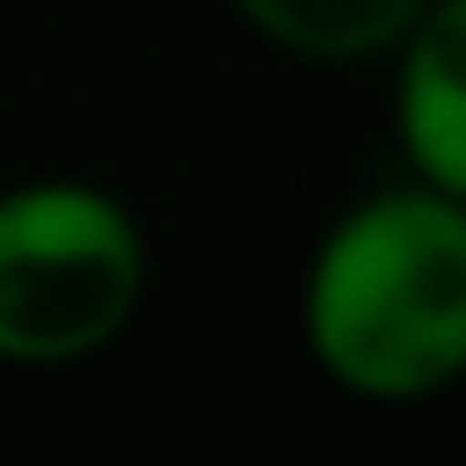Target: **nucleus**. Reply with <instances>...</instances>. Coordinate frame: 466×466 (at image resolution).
Masks as SVG:
<instances>
[{
    "label": "nucleus",
    "instance_id": "4",
    "mask_svg": "<svg viewBox=\"0 0 466 466\" xmlns=\"http://www.w3.org/2000/svg\"><path fill=\"white\" fill-rule=\"evenodd\" d=\"M261 42L309 62H370L391 56L425 15V0H233Z\"/></svg>",
    "mask_w": 466,
    "mask_h": 466
},
{
    "label": "nucleus",
    "instance_id": "1",
    "mask_svg": "<svg viewBox=\"0 0 466 466\" xmlns=\"http://www.w3.org/2000/svg\"><path fill=\"white\" fill-rule=\"evenodd\" d=\"M302 336L322 378L411 405L466 378V199L384 186L322 233L302 281Z\"/></svg>",
    "mask_w": 466,
    "mask_h": 466
},
{
    "label": "nucleus",
    "instance_id": "3",
    "mask_svg": "<svg viewBox=\"0 0 466 466\" xmlns=\"http://www.w3.org/2000/svg\"><path fill=\"white\" fill-rule=\"evenodd\" d=\"M398 56V145L411 158V178L466 199V0H425Z\"/></svg>",
    "mask_w": 466,
    "mask_h": 466
},
{
    "label": "nucleus",
    "instance_id": "2",
    "mask_svg": "<svg viewBox=\"0 0 466 466\" xmlns=\"http://www.w3.org/2000/svg\"><path fill=\"white\" fill-rule=\"evenodd\" d=\"M145 302V233L89 178L0 192V364H83Z\"/></svg>",
    "mask_w": 466,
    "mask_h": 466
}]
</instances>
